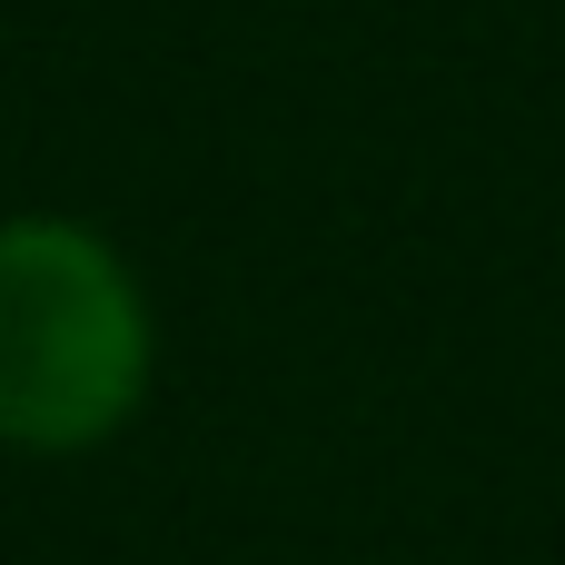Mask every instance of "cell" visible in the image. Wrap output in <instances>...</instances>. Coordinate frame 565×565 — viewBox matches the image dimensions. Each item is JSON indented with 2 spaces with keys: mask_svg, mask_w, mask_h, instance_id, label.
Listing matches in <instances>:
<instances>
[{
  "mask_svg": "<svg viewBox=\"0 0 565 565\" xmlns=\"http://www.w3.org/2000/svg\"><path fill=\"white\" fill-rule=\"evenodd\" d=\"M149 397V308L109 238L70 218L0 228V437L30 457L109 447Z\"/></svg>",
  "mask_w": 565,
  "mask_h": 565,
  "instance_id": "obj_1",
  "label": "cell"
}]
</instances>
